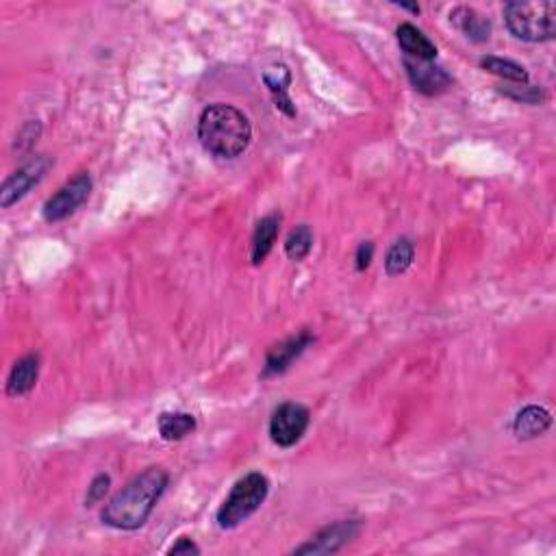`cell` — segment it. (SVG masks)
Listing matches in <instances>:
<instances>
[{"label": "cell", "mask_w": 556, "mask_h": 556, "mask_svg": "<svg viewBox=\"0 0 556 556\" xmlns=\"http://www.w3.org/2000/svg\"><path fill=\"white\" fill-rule=\"evenodd\" d=\"M50 166H53L50 157L42 155L31 159V161L25 163L20 170H15V172L3 183V190H0V207L9 209L11 204L22 201V198H25L28 191L44 179V174L48 172Z\"/></svg>", "instance_id": "obj_7"}, {"label": "cell", "mask_w": 556, "mask_h": 556, "mask_svg": "<svg viewBox=\"0 0 556 556\" xmlns=\"http://www.w3.org/2000/svg\"><path fill=\"white\" fill-rule=\"evenodd\" d=\"M450 22L472 42H487L491 36V22L474 7H457L450 11Z\"/></svg>", "instance_id": "obj_14"}, {"label": "cell", "mask_w": 556, "mask_h": 556, "mask_svg": "<svg viewBox=\"0 0 556 556\" xmlns=\"http://www.w3.org/2000/svg\"><path fill=\"white\" fill-rule=\"evenodd\" d=\"M168 480L170 476L163 468H149L146 472L135 476L105 504L100 513L102 521L116 530L141 529L155 510L159 498L166 491Z\"/></svg>", "instance_id": "obj_1"}, {"label": "cell", "mask_w": 556, "mask_h": 556, "mask_svg": "<svg viewBox=\"0 0 556 556\" xmlns=\"http://www.w3.org/2000/svg\"><path fill=\"white\" fill-rule=\"evenodd\" d=\"M270 493V480L268 476L261 472H251L243 479L235 482L222 507L218 509V526L222 530H232L251 518L252 513H257L261 504L265 502Z\"/></svg>", "instance_id": "obj_4"}, {"label": "cell", "mask_w": 556, "mask_h": 556, "mask_svg": "<svg viewBox=\"0 0 556 556\" xmlns=\"http://www.w3.org/2000/svg\"><path fill=\"white\" fill-rule=\"evenodd\" d=\"M314 251V231L309 224H300L287 235L285 254L292 261H304Z\"/></svg>", "instance_id": "obj_20"}, {"label": "cell", "mask_w": 556, "mask_h": 556, "mask_svg": "<svg viewBox=\"0 0 556 556\" xmlns=\"http://www.w3.org/2000/svg\"><path fill=\"white\" fill-rule=\"evenodd\" d=\"M552 424V416L543 407H524L513 419V433L518 439H535L541 437Z\"/></svg>", "instance_id": "obj_13"}, {"label": "cell", "mask_w": 556, "mask_h": 556, "mask_svg": "<svg viewBox=\"0 0 556 556\" xmlns=\"http://www.w3.org/2000/svg\"><path fill=\"white\" fill-rule=\"evenodd\" d=\"M405 67L408 81L413 83V88L427 96H437L446 92V89L452 85V77L448 75L444 67L433 66V61H419L405 57Z\"/></svg>", "instance_id": "obj_10"}, {"label": "cell", "mask_w": 556, "mask_h": 556, "mask_svg": "<svg viewBox=\"0 0 556 556\" xmlns=\"http://www.w3.org/2000/svg\"><path fill=\"white\" fill-rule=\"evenodd\" d=\"M314 339L315 337L309 331H300L298 335L287 337L285 342L272 345V348L268 350V356H265L263 374H261V376L272 378V376H278V374L287 372L289 367H292V363L296 361L311 344H314Z\"/></svg>", "instance_id": "obj_9"}, {"label": "cell", "mask_w": 556, "mask_h": 556, "mask_svg": "<svg viewBox=\"0 0 556 556\" xmlns=\"http://www.w3.org/2000/svg\"><path fill=\"white\" fill-rule=\"evenodd\" d=\"M278 231H281V215L272 213L265 215L263 220H259L257 229L252 232V246H251V259L252 265H261L268 254L274 248Z\"/></svg>", "instance_id": "obj_15"}, {"label": "cell", "mask_w": 556, "mask_h": 556, "mask_svg": "<svg viewBox=\"0 0 556 556\" xmlns=\"http://www.w3.org/2000/svg\"><path fill=\"white\" fill-rule=\"evenodd\" d=\"M89 194H92V177H89L88 172L77 174V177L67 180L55 196L48 198L42 209L44 220L50 224L61 222V220H66L67 215L75 213L77 209L88 201Z\"/></svg>", "instance_id": "obj_6"}, {"label": "cell", "mask_w": 556, "mask_h": 556, "mask_svg": "<svg viewBox=\"0 0 556 556\" xmlns=\"http://www.w3.org/2000/svg\"><path fill=\"white\" fill-rule=\"evenodd\" d=\"M413 257H416V248H413L411 240L400 237V240L391 243L387 257H385V272H387L389 276L405 274V272L411 268Z\"/></svg>", "instance_id": "obj_18"}, {"label": "cell", "mask_w": 556, "mask_h": 556, "mask_svg": "<svg viewBox=\"0 0 556 556\" xmlns=\"http://www.w3.org/2000/svg\"><path fill=\"white\" fill-rule=\"evenodd\" d=\"M361 532V521L356 520H342L335 521V524L326 526L317 532L315 537H311L309 541L303 543L293 550V554H335L339 552L344 546H348L353 539L359 537Z\"/></svg>", "instance_id": "obj_8"}, {"label": "cell", "mask_w": 556, "mask_h": 556, "mask_svg": "<svg viewBox=\"0 0 556 556\" xmlns=\"http://www.w3.org/2000/svg\"><path fill=\"white\" fill-rule=\"evenodd\" d=\"M157 428L166 441H180L196 430V417L190 413H161Z\"/></svg>", "instance_id": "obj_16"}, {"label": "cell", "mask_w": 556, "mask_h": 556, "mask_svg": "<svg viewBox=\"0 0 556 556\" xmlns=\"http://www.w3.org/2000/svg\"><path fill=\"white\" fill-rule=\"evenodd\" d=\"M374 259V243L372 242H361L359 248H356V270L359 272H366L367 268H370Z\"/></svg>", "instance_id": "obj_23"}, {"label": "cell", "mask_w": 556, "mask_h": 556, "mask_svg": "<svg viewBox=\"0 0 556 556\" xmlns=\"http://www.w3.org/2000/svg\"><path fill=\"white\" fill-rule=\"evenodd\" d=\"M502 14L510 36L521 39V42H550L556 36V5L552 0L507 3Z\"/></svg>", "instance_id": "obj_3"}, {"label": "cell", "mask_w": 556, "mask_h": 556, "mask_svg": "<svg viewBox=\"0 0 556 556\" xmlns=\"http://www.w3.org/2000/svg\"><path fill=\"white\" fill-rule=\"evenodd\" d=\"M480 66L485 67L487 72H491V75L500 77L509 83H518V85L529 83V72L510 59H500V57H485V59H480Z\"/></svg>", "instance_id": "obj_19"}, {"label": "cell", "mask_w": 556, "mask_h": 556, "mask_svg": "<svg viewBox=\"0 0 556 556\" xmlns=\"http://www.w3.org/2000/svg\"><path fill=\"white\" fill-rule=\"evenodd\" d=\"M396 37H398L402 53H405V57H408V59L433 61L437 57L435 44L430 42L416 25H411V22H402L398 31H396Z\"/></svg>", "instance_id": "obj_11"}, {"label": "cell", "mask_w": 556, "mask_h": 556, "mask_svg": "<svg viewBox=\"0 0 556 556\" xmlns=\"http://www.w3.org/2000/svg\"><path fill=\"white\" fill-rule=\"evenodd\" d=\"M198 139L202 149L220 159H237L251 146L252 127L246 113L226 102L209 105L198 120Z\"/></svg>", "instance_id": "obj_2"}, {"label": "cell", "mask_w": 556, "mask_h": 556, "mask_svg": "<svg viewBox=\"0 0 556 556\" xmlns=\"http://www.w3.org/2000/svg\"><path fill=\"white\" fill-rule=\"evenodd\" d=\"M109 485H111V479L107 474H98L96 479L92 480V485L88 487V498H85V504L88 507H94L96 502H100L102 498H105V493L109 491Z\"/></svg>", "instance_id": "obj_22"}, {"label": "cell", "mask_w": 556, "mask_h": 556, "mask_svg": "<svg viewBox=\"0 0 556 556\" xmlns=\"http://www.w3.org/2000/svg\"><path fill=\"white\" fill-rule=\"evenodd\" d=\"M311 422V413L304 405L298 402H283L276 407L270 419V439L278 448H292L296 446L303 435L306 433Z\"/></svg>", "instance_id": "obj_5"}, {"label": "cell", "mask_w": 556, "mask_h": 556, "mask_svg": "<svg viewBox=\"0 0 556 556\" xmlns=\"http://www.w3.org/2000/svg\"><path fill=\"white\" fill-rule=\"evenodd\" d=\"M39 378V355H26L11 367V374L7 378V396L18 398V396H26L28 391L37 385Z\"/></svg>", "instance_id": "obj_12"}, {"label": "cell", "mask_w": 556, "mask_h": 556, "mask_svg": "<svg viewBox=\"0 0 556 556\" xmlns=\"http://www.w3.org/2000/svg\"><path fill=\"white\" fill-rule=\"evenodd\" d=\"M500 92L507 94L509 98H513V100L529 102V105H539V102L546 98L543 89L535 88V85H530V83H520V85H513V88H502Z\"/></svg>", "instance_id": "obj_21"}, {"label": "cell", "mask_w": 556, "mask_h": 556, "mask_svg": "<svg viewBox=\"0 0 556 556\" xmlns=\"http://www.w3.org/2000/svg\"><path fill=\"white\" fill-rule=\"evenodd\" d=\"M265 85L270 88L272 96H274V102L276 107L281 111H285L289 118L296 116V109L292 107V100H289L287 96V88L289 83H292V75H289V70L285 66H276V67H270L268 72H265Z\"/></svg>", "instance_id": "obj_17"}, {"label": "cell", "mask_w": 556, "mask_h": 556, "mask_svg": "<svg viewBox=\"0 0 556 556\" xmlns=\"http://www.w3.org/2000/svg\"><path fill=\"white\" fill-rule=\"evenodd\" d=\"M168 554H201V548L196 546L194 541H191V539H187V537H180L177 543H174L172 548L168 550Z\"/></svg>", "instance_id": "obj_24"}]
</instances>
